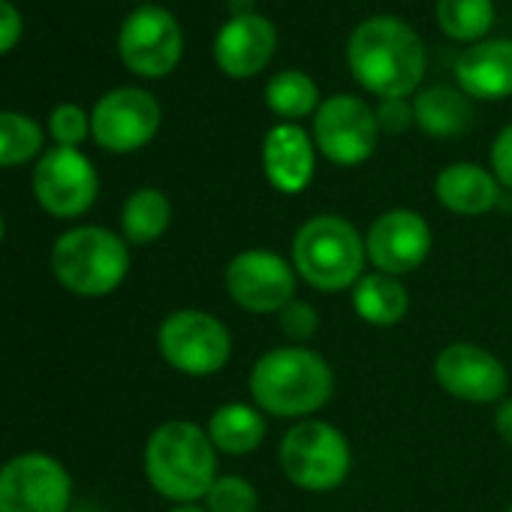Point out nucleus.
Returning <instances> with one entry per match:
<instances>
[{"label": "nucleus", "mask_w": 512, "mask_h": 512, "mask_svg": "<svg viewBox=\"0 0 512 512\" xmlns=\"http://www.w3.org/2000/svg\"><path fill=\"white\" fill-rule=\"evenodd\" d=\"M425 43L398 16H371L347 40L353 79L377 100H410L425 79Z\"/></svg>", "instance_id": "obj_1"}, {"label": "nucleus", "mask_w": 512, "mask_h": 512, "mask_svg": "<svg viewBox=\"0 0 512 512\" xmlns=\"http://www.w3.org/2000/svg\"><path fill=\"white\" fill-rule=\"evenodd\" d=\"M250 401L272 419H314L335 395L329 359L311 347L284 344L266 350L247 377Z\"/></svg>", "instance_id": "obj_2"}, {"label": "nucleus", "mask_w": 512, "mask_h": 512, "mask_svg": "<svg viewBox=\"0 0 512 512\" xmlns=\"http://www.w3.org/2000/svg\"><path fill=\"white\" fill-rule=\"evenodd\" d=\"M217 455L220 452L214 449L205 425L190 419H169L148 434L142 467L148 485L172 506L202 503L220 476Z\"/></svg>", "instance_id": "obj_3"}, {"label": "nucleus", "mask_w": 512, "mask_h": 512, "mask_svg": "<svg viewBox=\"0 0 512 512\" xmlns=\"http://www.w3.org/2000/svg\"><path fill=\"white\" fill-rule=\"evenodd\" d=\"M130 244L121 232L100 223L64 229L49 253L55 281L76 299H106L121 290L130 275Z\"/></svg>", "instance_id": "obj_4"}, {"label": "nucleus", "mask_w": 512, "mask_h": 512, "mask_svg": "<svg viewBox=\"0 0 512 512\" xmlns=\"http://www.w3.org/2000/svg\"><path fill=\"white\" fill-rule=\"evenodd\" d=\"M290 263L311 290L326 296L347 293L368 266L365 235L341 214H314L293 235Z\"/></svg>", "instance_id": "obj_5"}, {"label": "nucleus", "mask_w": 512, "mask_h": 512, "mask_svg": "<svg viewBox=\"0 0 512 512\" xmlns=\"http://www.w3.org/2000/svg\"><path fill=\"white\" fill-rule=\"evenodd\" d=\"M278 464L287 482L308 494L338 491L353 470L347 434L326 419L293 422L278 443Z\"/></svg>", "instance_id": "obj_6"}, {"label": "nucleus", "mask_w": 512, "mask_h": 512, "mask_svg": "<svg viewBox=\"0 0 512 512\" xmlns=\"http://www.w3.org/2000/svg\"><path fill=\"white\" fill-rule=\"evenodd\" d=\"M160 359L184 377H214L232 359V335L220 317L202 308H178L157 326Z\"/></svg>", "instance_id": "obj_7"}, {"label": "nucleus", "mask_w": 512, "mask_h": 512, "mask_svg": "<svg viewBox=\"0 0 512 512\" xmlns=\"http://www.w3.org/2000/svg\"><path fill=\"white\" fill-rule=\"evenodd\" d=\"M223 287L235 308L256 317H278L293 299H299V275L293 263L269 247H247L235 253L223 269Z\"/></svg>", "instance_id": "obj_8"}, {"label": "nucleus", "mask_w": 512, "mask_h": 512, "mask_svg": "<svg viewBox=\"0 0 512 512\" xmlns=\"http://www.w3.org/2000/svg\"><path fill=\"white\" fill-rule=\"evenodd\" d=\"M311 136L317 151L344 169L362 166L374 157L380 142L377 112L356 94H335L320 103L311 118Z\"/></svg>", "instance_id": "obj_9"}, {"label": "nucleus", "mask_w": 512, "mask_h": 512, "mask_svg": "<svg viewBox=\"0 0 512 512\" xmlns=\"http://www.w3.org/2000/svg\"><path fill=\"white\" fill-rule=\"evenodd\" d=\"M73 476L49 452H19L0 464V512H70Z\"/></svg>", "instance_id": "obj_10"}, {"label": "nucleus", "mask_w": 512, "mask_h": 512, "mask_svg": "<svg viewBox=\"0 0 512 512\" xmlns=\"http://www.w3.org/2000/svg\"><path fill=\"white\" fill-rule=\"evenodd\" d=\"M31 190L37 205L58 217V220H76L88 214L100 196V175L88 154L79 148H49L34 166Z\"/></svg>", "instance_id": "obj_11"}, {"label": "nucleus", "mask_w": 512, "mask_h": 512, "mask_svg": "<svg viewBox=\"0 0 512 512\" xmlns=\"http://www.w3.org/2000/svg\"><path fill=\"white\" fill-rule=\"evenodd\" d=\"M118 55L124 67L142 79L169 76L184 55V34L178 19L154 4L133 10L121 25Z\"/></svg>", "instance_id": "obj_12"}, {"label": "nucleus", "mask_w": 512, "mask_h": 512, "mask_svg": "<svg viewBox=\"0 0 512 512\" xmlns=\"http://www.w3.org/2000/svg\"><path fill=\"white\" fill-rule=\"evenodd\" d=\"M434 247L431 223L413 208H389L377 214L365 232V253L374 272L407 278L425 266Z\"/></svg>", "instance_id": "obj_13"}, {"label": "nucleus", "mask_w": 512, "mask_h": 512, "mask_svg": "<svg viewBox=\"0 0 512 512\" xmlns=\"http://www.w3.org/2000/svg\"><path fill=\"white\" fill-rule=\"evenodd\" d=\"M163 112L154 94L142 88H115L91 109V139L109 154H133L160 130Z\"/></svg>", "instance_id": "obj_14"}, {"label": "nucleus", "mask_w": 512, "mask_h": 512, "mask_svg": "<svg viewBox=\"0 0 512 512\" xmlns=\"http://www.w3.org/2000/svg\"><path fill=\"white\" fill-rule=\"evenodd\" d=\"M437 386L464 404H500L509 389L506 365L473 341L446 344L431 365Z\"/></svg>", "instance_id": "obj_15"}, {"label": "nucleus", "mask_w": 512, "mask_h": 512, "mask_svg": "<svg viewBox=\"0 0 512 512\" xmlns=\"http://www.w3.org/2000/svg\"><path fill=\"white\" fill-rule=\"evenodd\" d=\"M278 52V28L260 13L229 16L214 37V64L229 79L260 76Z\"/></svg>", "instance_id": "obj_16"}, {"label": "nucleus", "mask_w": 512, "mask_h": 512, "mask_svg": "<svg viewBox=\"0 0 512 512\" xmlns=\"http://www.w3.org/2000/svg\"><path fill=\"white\" fill-rule=\"evenodd\" d=\"M317 145L302 124H275L263 139V175L284 193H305L317 175Z\"/></svg>", "instance_id": "obj_17"}, {"label": "nucleus", "mask_w": 512, "mask_h": 512, "mask_svg": "<svg viewBox=\"0 0 512 512\" xmlns=\"http://www.w3.org/2000/svg\"><path fill=\"white\" fill-rule=\"evenodd\" d=\"M455 82L470 100H509L512 97V40L491 37L467 46L455 61Z\"/></svg>", "instance_id": "obj_18"}, {"label": "nucleus", "mask_w": 512, "mask_h": 512, "mask_svg": "<svg viewBox=\"0 0 512 512\" xmlns=\"http://www.w3.org/2000/svg\"><path fill=\"white\" fill-rule=\"evenodd\" d=\"M434 196L437 202L458 217H485L497 211L503 187L494 178L491 169L479 163H449L434 178Z\"/></svg>", "instance_id": "obj_19"}, {"label": "nucleus", "mask_w": 512, "mask_h": 512, "mask_svg": "<svg viewBox=\"0 0 512 512\" xmlns=\"http://www.w3.org/2000/svg\"><path fill=\"white\" fill-rule=\"evenodd\" d=\"M205 431H208V437L220 455L244 458L266 443L269 416L253 401L250 404L247 401H226L208 416Z\"/></svg>", "instance_id": "obj_20"}, {"label": "nucleus", "mask_w": 512, "mask_h": 512, "mask_svg": "<svg viewBox=\"0 0 512 512\" xmlns=\"http://www.w3.org/2000/svg\"><path fill=\"white\" fill-rule=\"evenodd\" d=\"M416 127L431 139H458L473 127V100L452 85H431L413 94Z\"/></svg>", "instance_id": "obj_21"}, {"label": "nucleus", "mask_w": 512, "mask_h": 512, "mask_svg": "<svg viewBox=\"0 0 512 512\" xmlns=\"http://www.w3.org/2000/svg\"><path fill=\"white\" fill-rule=\"evenodd\" d=\"M353 311L362 323L374 329H392L404 323L410 314V293L401 278L383 275V272H365L359 284L350 290Z\"/></svg>", "instance_id": "obj_22"}, {"label": "nucleus", "mask_w": 512, "mask_h": 512, "mask_svg": "<svg viewBox=\"0 0 512 512\" xmlns=\"http://www.w3.org/2000/svg\"><path fill=\"white\" fill-rule=\"evenodd\" d=\"M172 226V202L160 187H139L121 205V235L130 247L160 241Z\"/></svg>", "instance_id": "obj_23"}, {"label": "nucleus", "mask_w": 512, "mask_h": 512, "mask_svg": "<svg viewBox=\"0 0 512 512\" xmlns=\"http://www.w3.org/2000/svg\"><path fill=\"white\" fill-rule=\"evenodd\" d=\"M266 106L284 124H299L302 118H314L320 109V85L302 70H281L266 85Z\"/></svg>", "instance_id": "obj_24"}, {"label": "nucleus", "mask_w": 512, "mask_h": 512, "mask_svg": "<svg viewBox=\"0 0 512 512\" xmlns=\"http://www.w3.org/2000/svg\"><path fill=\"white\" fill-rule=\"evenodd\" d=\"M437 28L455 43H482L494 25V0H437Z\"/></svg>", "instance_id": "obj_25"}, {"label": "nucleus", "mask_w": 512, "mask_h": 512, "mask_svg": "<svg viewBox=\"0 0 512 512\" xmlns=\"http://www.w3.org/2000/svg\"><path fill=\"white\" fill-rule=\"evenodd\" d=\"M43 127L22 112H0V169L25 166L43 157Z\"/></svg>", "instance_id": "obj_26"}, {"label": "nucleus", "mask_w": 512, "mask_h": 512, "mask_svg": "<svg viewBox=\"0 0 512 512\" xmlns=\"http://www.w3.org/2000/svg\"><path fill=\"white\" fill-rule=\"evenodd\" d=\"M208 512H260V491L241 473H220L202 497Z\"/></svg>", "instance_id": "obj_27"}, {"label": "nucleus", "mask_w": 512, "mask_h": 512, "mask_svg": "<svg viewBox=\"0 0 512 512\" xmlns=\"http://www.w3.org/2000/svg\"><path fill=\"white\" fill-rule=\"evenodd\" d=\"M49 133L61 148H79L91 136V115L79 103H61L52 109Z\"/></svg>", "instance_id": "obj_28"}, {"label": "nucleus", "mask_w": 512, "mask_h": 512, "mask_svg": "<svg viewBox=\"0 0 512 512\" xmlns=\"http://www.w3.org/2000/svg\"><path fill=\"white\" fill-rule=\"evenodd\" d=\"M278 329L290 344L308 347V341L320 332V311L305 302V299H293L281 314H278Z\"/></svg>", "instance_id": "obj_29"}, {"label": "nucleus", "mask_w": 512, "mask_h": 512, "mask_svg": "<svg viewBox=\"0 0 512 512\" xmlns=\"http://www.w3.org/2000/svg\"><path fill=\"white\" fill-rule=\"evenodd\" d=\"M377 112V124L383 136H401L407 133L416 118H413V100H380Z\"/></svg>", "instance_id": "obj_30"}, {"label": "nucleus", "mask_w": 512, "mask_h": 512, "mask_svg": "<svg viewBox=\"0 0 512 512\" xmlns=\"http://www.w3.org/2000/svg\"><path fill=\"white\" fill-rule=\"evenodd\" d=\"M488 160H491L488 169L494 172V178L500 181V187L512 193V121L506 127H500V133L494 136L491 151H488Z\"/></svg>", "instance_id": "obj_31"}, {"label": "nucleus", "mask_w": 512, "mask_h": 512, "mask_svg": "<svg viewBox=\"0 0 512 512\" xmlns=\"http://www.w3.org/2000/svg\"><path fill=\"white\" fill-rule=\"evenodd\" d=\"M22 13L10 4V0H0V55H7L10 49L19 46L22 40Z\"/></svg>", "instance_id": "obj_32"}, {"label": "nucleus", "mask_w": 512, "mask_h": 512, "mask_svg": "<svg viewBox=\"0 0 512 512\" xmlns=\"http://www.w3.org/2000/svg\"><path fill=\"white\" fill-rule=\"evenodd\" d=\"M494 431H497V437L512 449V398H503V401L494 407Z\"/></svg>", "instance_id": "obj_33"}, {"label": "nucleus", "mask_w": 512, "mask_h": 512, "mask_svg": "<svg viewBox=\"0 0 512 512\" xmlns=\"http://www.w3.org/2000/svg\"><path fill=\"white\" fill-rule=\"evenodd\" d=\"M169 512H208L202 503H181V506H172Z\"/></svg>", "instance_id": "obj_34"}, {"label": "nucleus", "mask_w": 512, "mask_h": 512, "mask_svg": "<svg viewBox=\"0 0 512 512\" xmlns=\"http://www.w3.org/2000/svg\"><path fill=\"white\" fill-rule=\"evenodd\" d=\"M4 235H7V220H4V214H0V244H4Z\"/></svg>", "instance_id": "obj_35"}, {"label": "nucleus", "mask_w": 512, "mask_h": 512, "mask_svg": "<svg viewBox=\"0 0 512 512\" xmlns=\"http://www.w3.org/2000/svg\"><path fill=\"white\" fill-rule=\"evenodd\" d=\"M506 512H512V500H509V506H506Z\"/></svg>", "instance_id": "obj_36"}]
</instances>
